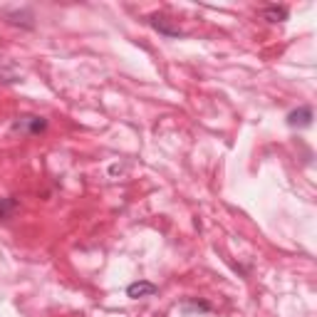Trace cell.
Wrapping results in <instances>:
<instances>
[{
	"label": "cell",
	"mask_w": 317,
	"mask_h": 317,
	"mask_svg": "<svg viewBox=\"0 0 317 317\" xmlns=\"http://www.w3.org/2000/svg\"><path fill=\"white\" fill-rule=\"evenodd\" d=\"M156 285L154 282H131L129 287H127V295L134 300H139V298H151V295H156Z\"/></svg>",
	"instance_id": "1"
},
{
	"label": "cell",
	"mask_w": 317,
	"mask_h": 317,
	"mask_svg": "<svg viewBox=\"0 0 317 317\" xmlns=\"http://www.w3.org/2000/svg\"><path fill=\"white\" fill-rule=\"evenodd\" d=\"M42 129H45V122H42V119H38V117H35V119L30 122V131H33V134H38V131H42Z\"/></svg>",
	"instance_id": "5"
},
{
	"label": "cell",
	"mask_w": 317,
	"mask_h": 317,
	"mask_svg": "<svg viewBox=\"0 0 317 317\" xmlns=\"http://www.w3.org/2000/svg\"><path fill=\"white\" fill-rule=\"evenodd\" d=\"M263 18L270 20V22H280V20L287 18V8H278V5H273V8H265V10H263Z\"/></svg>",
	"instance_id": "3"
},
{
	"label": "cell",
	"mask_w": 317,
	"mask_h": 317,
	"mask_svg": "<svg viewBox=\"0 0 317 317\" xmlns=\"http://www.w3.org/2000/svg\"><path fill=\"white\" fill-rule=\"evenodd\" d=\"M13 201H0V218H5V216H8V211H10V208H13Z\"/></svg>",
	"instance_id": "6"
},
{
	"label": "cell",
	"mask_w": 317,
	"mask_h": 317,
	"mask_svg": "<svg viewBox=\"0 0 317 317\" xmlns=\"http://www.w3.org/2000/svg\"><path fill=\"white\" fill-rule=\"evenodd\" d=\"M310 122H312V109L310 107H302L300 112H293L287 117L290 127H310Z\"/></svg>",
	"instance_id": "2"
},
{
	"label": "cell",
	"mask_w": 317,
	"mask_h": 317,
	"mask_svg": "<svg viewBox=\"0 0 317 317\" xmlns=\"http://www.w3.org/2000/svg\"><path fill=\"white\" fill-rule=\"evenodd\" d=\"M154 27H156V30H161V33H166V35H174V38H179V35H181V30H179V27H168V25L159 22V20L154 22Z\"/></svg>",
	"instance_id": "4"
}]
</instances>
